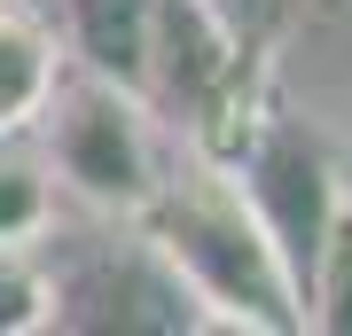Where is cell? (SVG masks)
<instances>
[{
  "mask_svg": "<svg viewBox=\"0 0 352 336\" xmlns=\"http://www.w3.org/2000/svg\"><path fill=\"white\" fill-rule=\"evenodd\" d=\"M133 227L164 250V266L188 282V298L204 305L212 328H274V336L305 328L298 282H289L266 219L251 212L243 180L219 157L188 149V141L164 149V172L149 188V203L133 212Z\"/></svg>",
  "mask_w": 352,
  "mask_h": 336,
  "instance_id": "1",
  "label": "cell"
},
{
  "mask_svg": "<svg viewBox=\"0 0 352 336\" xmlns=\"http://www.w3.org/2000/svg\"><path fill=\"white\" fill-rule=\"evenodd\" d=\"M39 141H47V172H63L78 203L110 219H133L164 172V117L141 102V87L63 63L47 110H39Z\"/></svg>",
  "mask_w": 352,
  "mask_h": 336,
  "instance_id": "2",
  "label": "cell"
},
{
  "mask_svg": "<svg viewBox=\"0 0 352 336\" xmlns=\"http://www.w3.org/2000/svg\"><path fill=\"white\" fill-rule=\"evenodd\" d=\"M219 164L243 180L251 212L266 219V235H274L289 282H298V298H305V274H314L329 227H337V212H344V172L314 149V133H298V125L274 117V110H258L251 133H243Z\"/></svg>",
  "mask_w": 352,
  "mask_h": 336,
  "instance_id": "3",
  "label": "cell"
},
{
  "mask_svg": "<svg viewBox=\"0 0 352 336\" xmlns=\"http://www.w3.org/2000/svg\"><path fill=\"white\" fill-rule=\"evenodd\" d=\"M55 313L47 328H126V336H173V328H212L204 305L188 298V282L164 266V250L141 235H118V243H87L78 258L55 274Z\"/></svg>",
  "mask_w": 352,
  "mask_h": 336,
  "instance_id": "4",
  "label": "cell"
},
{
  "mask_svg": "<svg viewBox=\"0 0 352 336\" xmlns=\"http://www.w3.org/2000/svg\"><path fill=\"white\" fill-rule=\"evenodd\" d=\"M63 39L39 24L32 8L0 0V133H32L39 110H47L55 78H63Z\"/></svg>",
  "mask_w": 352,
  "mask_h": 336,
  "instance_id": "5",
  "label": "cell"
},
{
  "mask_svg": "<svg viewBox=\"0 0 352 336\" xmlns=\"http://www.w3.org/2000/svg\"><path fill=\"white\" fill-rule=\"evenodd\" d=\"M149 8L157 0H63V55L102 71V78H118V87H141Z\"/></svg>",
  "mask_w": 352,
  "mask_h": 336,
  "instance_id": "6",
  "label": "cell"
},
{
  "mask_svg": "<svg viewBox=\"0 0 352 336\" xmlns=\"http://www.w3.org/2000/svg\"><path fill=\"white\" fill-rule=\"evenodd\" d=\"M55 227L47 164L24 149V133H0V243H39Z\"/></svg>",
  "mask_w": 352,
  "mask_h": 336,
  "instance_id": "7",
  "label": "cell"
},
{
  "mask_svg": "<svg viewBox=\"0 0 352 336\" xmlns=\"http://www.w3.org/2000/svg\"><path fill=\"white\" fill-rule=\"evenodd\" d=\"M55 313L47 243H0V336H32Z\"/></svg>",
  "mask_w": 352,
  "mask_h": 336,
  "instance_id": "8",
  "label": "cell"
},
{
  "mask_svg": "<svg viewBox=\"0 0 352 336\" xmlns=\"http://www.w3.org/2000/svg\"><path fill=\"white\" fill-rule=\"evenodd\" d=\"M305 328L321 336H352V203L337 212V227H329L314 274H305Z\"/></svg>",
  "mask_w": 352,
  "mask_h": 336,
  "instance_id": "9",
  "label": "cell"
},
{
  "mask_svg": "<svg viewBox=\"0 0 352 336\" xmlns=\"http://www.w3.org/2000/svg\"><path fill=\"white\" fill-rule=\"evenodd\" d=\"M212 8L227 16V24H235L243 39H258L266 24H274V8H282V0H212Z\"/></svg>",
  "mask_w": 352,
  "mask_h": 336,
  "instance_id": "10",
  "label": "cell"
},
{
  "mask_svg": "<svg viewBox=\"0 0 352 336\" xmlns=\"http://www.w3.org/2000/svg\"><path fill=\"white\" fill-rule=\"evenodd\" d=\"M337 172H344V203H352V164H337Z\"/></svg>",
  "mask_w": 352,
  "mask_h": 336,
  "instance_id": "11",
  "label": "cell"
}]
</instances>
